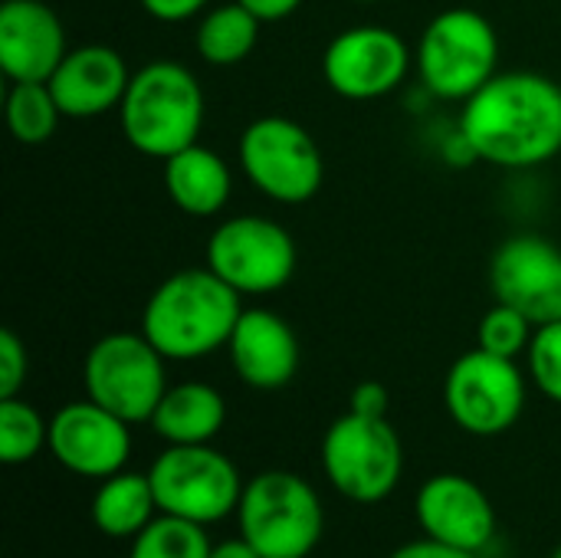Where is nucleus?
<instances>
[{
    "mask_svg": "<svg viewBox=\"0 0 561 558\" xmlns=\"http://www.w3.org/2000/svg\"><path fill=\"white\" fill-rule=\"evenodd\" d=\"M457 135L486 164L539 168L561 151V86L542 72H496L463 102Z\"/></svg>",
    "mask_w": 561,
    "mask_h": 558,
    "instance_id": "f257e3e1",
    "label": "nucleus"
},
{
    "mask_svg": "<svg viewBox=\"0 0 561 558\" xmlns=\"http://www.w3.org/2000/svg\"><path fill=\"white\" fill-rule=\"evenodd\" d=\"M240 299L210 266H187L151 289L141 332L168 362H197L227 349L243 316Z\"/></svg>",
    "mask_w": 561,
    "mask_h": 558,
    "instance_id": "f03ea898",
    "label": "nucleus"
},
{
    "mask_svg": "<svg viewBox=\"0 0 561 558\" xmlns=\"http://www.w3.org/2000/svg\"><path fill=\"white\" fill-rule=\"evenodd\" d=\"M118 125L125 141L154 161L197 145L204 128V89L197 76L174 59H154L131 72L122 95Z\"/></svg>",
    "mask_w": 561,
    "mask_h": 558,
    "instance_id": "7ed1b4c3",
    "label": "nucleus"
},
{
    "mask_svg": "<svg viewBox=\"0 0 561 558\" xmlns=\"http://www.w3.org/2000/svg\"><path fill=\"white\" fill-rule=\"evenodd\" d=\"M240 536L263 558H309L322 543V500L289 470L256 474L237 506Z\"/></svg>",
    "mask_w": 561,
    "mask_h": 558,
    "instance_id": "20e7f679",
    "label": "nucleus"
},
{
    "mask_svg": "<svg viewBox=\"0 0 561 558\" xmlns=\"http://www.w3.org/2000/svg\"><path fill=\"white\" fill-rule=\"evenodd\" d=\"M414 59L431 95L467 102L500 72V33L480 10L450 7L424 26Z\"/></svg>",
    "mask_w": 561,
    "mask_h": 558,
    "instance_id": "39448f33",
    "label": "nucleus"
},
{
    "mask_svg": "<svg viewBox=\"0 0 561 558\" xmlns=\"http://www.w3.org/2000/svg\"><path fill=\"white\" fill-rule=\"evenodd\" d=\"M148 480L164 516L197 526L233 516L247 487L237 464L210 444H168L148 467Z\"/></svg>",
    "mask_w": 561,
    "mask_h": 558,
    "instance_id": "423d86ee",
    "label": "nucleus"
},
{
    "mask_svg": "<svg viewBox=\"0 0 561 558\" xmlns=\"http://www.w3.org/2000/svg\"><path fill=\"white\" fill-rule=\"evenodd\" d=\"M322 470L335 493L352 503L388 500L404 474V447L388 418L342 414L322 437Z\"/></svg>",
    "mask_w": 561,
    "mask_h": 558,
    "instance_id": "0eeeda50",
    "label": "nucleus"
},
{
    "mask_svg": "<svg viewBox=\"0 0 561 558\" xmlns=\"http://www.w3.org/2000/svg\"><path fill=\"white\" fill-rule=\"evenodd\" d=\"M247 181L276 204H306L325 181V161L316 138L286 115L253 118L237 145Z\"/></svg>",
    "mask_w": 561,
    "mask_h": 558,
    "instance_id": "6e6552de",
    "label": "nucleus"
},
{
    "mask_svg": "<svg viewBox=\"0 0 561 558\" xmlns=\"http://www.w3.org/2000/svg\"><path fill=\"white\" fill-rule=\"evenodd\" d=\"M164 362L145 332H108L85 355V398L128 424H148L168 391Z\"/></svg>",
    "mask_w": 561,
    "mask_h": 558,
    "instance_id": "1a4fd4ad",
    "label": "nucleus"
},
{
    "mask_svg": "<svg viewBox=\"0 0 561 558\" xmlns=\"http://www.w3.org/2000/svg\"><path fill=\"white\" fill-rule=\"evenodd\" d=\"M296 260L293 234L260 214L227 217L207 240V266L240 296L279 293L293 280Z\"/></svg>",
    "mask_w": 561,
    "mask_h": 558,
    "instance_id": "9d476101",
    "label": "nucleus"
},
{
    "mask_svg": "<svg viewBox=\"0 0 561 558\" xmlns=\"http://www.w3.org/2000/svg\"><path fill=\"white\" fill-rule=\"evenodd\" d=\"M444 405L454 424L473 437L510 431L526 411V378L516 358L493 352H463L444 378Z\"/></svg>",
    "mask_w": 561,
    "mask_h": 558,
    "instance_id": "9b49d317",
    "label": "nucleus"
},
{
    "mask_svg": "<svg viewBox=\"0 0 561 558\" xmlns=\"http://www.w3.org/2000/svg\"><path fill=\"white\" fill-rule=\"evenodd\" d=\"M411 69L408 43L381 23H358L329 39L322 53L325 86L348 102L391 95Z\"/></svg>",
    "mask_w": 561,
    "mask_h": 558,
    "instance_id": "f8f14e48",
    "label": "nucleus"
},
{
    "mask_svg": "<svg viewBox=\"0 0 561 558\" xmlns=\"http://www.w3.org/2000/svg\"><path fill=\"white\" fill-rule=\"evenodd\" d=\"M490 289L496 303L519 309L533 326L561 319V247L542 234L503 240L490 260Z\"/></svg>",
    "mask_w": 561,
    "mask_h": 558,
    "instance_id": "ddd939ff",
    "label": "nucleus"
},
{
    "mask_svg": "<svg viewBox=\"0 0 561 558\" xmlns=\"http://www.w3.org/2000/svg\"><path fill=\"white\" fill-rule=\"evenodd\" d=\"M131 424L92 398L62 405L49 421V451L56 464L85 480H105L125 470L131 457Z\"/></svg>",
    "mask_w": 561,
    "mask_h": 558,
    "instance_id": "4468645a",
    "label": "nucleus"
},
{
    "mask_svg": "<svg viewBox=\"0 0 561 558\" xmlns=\"http://www.w3.org/2000/svg\"><path fill=\"white\" fill-rule=\"evenodd\" d=\"M417 526L427 539L480 556L496 536V510L483 487L463 474L431 477L414 500Z\"/></svg>",
    "mask_w": 561,
    "mask_h": 558,
    "instance_id": "2eb2a0df",
    "label": "nucleus"
},
{
    "mask_svg": "<svg viewBox=\"0 0 561 558\" xmlns=\"http://www.w3.org/2000/svg\"><path fill=\"white\" fill-rule=\"evenodd\" d=\"M66 53V30L49 3L7 0L0 7V69L10 82H49Z\"/></svg>",
    "mask_w": 561,
    "mask_h": 558,
    "instance_id": "dca6fc26",
    "label": "nucleus"
},
{
    "mask_svg": "<svg viewBox=\"0 0 561 558\" xmlns=\"http://www.w3.org/2000/svg\"><path fill=\"white\" fill-rule=\"evenodd\" d=\"M128 62L105 43H85L62 56L49 76L53 99L62 118H95L122 105L128 89Z\"/></svg>",
    "mask_w": 561,
    "mask_h": 558,
    "instance_id": "f3484780",
    "label": "nucleus"
},
{
    "mask_svg": "<svg viewBox=\"0 0 561 558\" xmlns=\"http://www.w3.org/2000/svg\"><path fill=\"white\" fill-rule=\"evenodd\" d=\"M227 352L237 378L253 391H279L299 372V339L273 309H243Z\"/></svg>",
    "mask_w": 561,
    "mask_h": 558,
    "instance_id": "a211bd4d",
    "label": "nucleus"
},
{
    "mask_svg": "<svg viewBox=\"0 0 561 558\" xmlns=\"http://www.w3.org/2000/svg\"><path fill=\"white\" fill-rule=\"evenodd\" d=\"M161 164H164V191L171 204L187 217H214L227 207L233 194V171L217 151L197 141Z\"/></svg>",
    "mask_w": 561,
    "mask_h": 558,
    "instance_id": "6ab92c4d",
    "label": "nucleus"
},
{
    "mask_svg": "<svg viewBox=\"0 0 561 558\" xmlns=\"http://www.w3.org/2000/svg\"><path fill=\"white\" fill-rule=\"evenodd\" d=\"M227 421V401L204 382L171 385L151 414V428L164 444H210Z\"/></svg>",
    "mask_w": 561,
    "mask_h": 558,
    "instance_id": "aec40b11",
    "label": "nucleus"
},
{
    "mask_svg": "<svg viewBox=\"0 0 561 558\" xmlns=\"http://www.w3.org/2000/svg\"><path fill=\"white\" fill-rule=\"evenodd\" d=\"M158 513L161 510L148 474H135V470H118L99 480V490L89 506L95 529L112 539H135Z\"/></svg>",
    "mask_w": 561,
    "mask_h": 558,
    "instance_id": "412c9836",
    "label": "nucleus"
},
{
    "mask_svg": "<svg viewBox=\"0 0 561 558\" xmlns=\"http://www.w3.org/2000/svg\"><path fill=\"white\" fill-rule=\"evenodd\" d=\"M260 26L263 20L237 0L210 7L201 13V23L194 30V49L207 66H237L256 49Z\"/></svg>",
    "mask_w": 561,
    "mask_h": 558,
    "instance_id": "4be33fe9",
    "label": "nucleus"
},
{
    "mask_svg": "<svg viewBox=\"0 0 561 558\" xmlns=\"http://www.w3.org/2000/svg\"><path fill=\"white\" fill-rule=\"evenodd\" d=\"M59 105L49 82H10L7 128L20 145H46L59 128Z\"/></svg>",
    "mask_w": 561,
    "mask_h": 558,
    "instance_id": "5701e85b",
    "label": "nucleus"
},
{
    "mask_svg": "<svg viewBox=\"0 0 561 558\" xmlns=\"http://www.w3.org/2000/svg\"><path fill=\"white\" fill-rule=\"evenodd\" d=\"M207 526L158 513L135 539L128 558H210Z\"/></svg>",
    "mask_w": 561,
    "mask_h": 558,
    "instance_id": "b1692460",
    "label": "nucleus"
},
{
    "mask_svg": "<svg viewBox=\"0 0 561 558\" xmlns=\"http://www.w3.org/2000/svg\"><path fill=\"white\" fill-rule=\"evenodd\" d=\"M43 447H49V421L20 395L0 398V460L16 467L33 460Z\"/></svg>",
    "mask_w": 561,
    "mask_h": 558,
    "instance_id": "393cba45",
    "label": "nucleus"
},
{
    "mask_svg": "<svg viewBox=\"0 0 561 558\" xmlns=\"http://www.w3.org/2000/svg\"><path fill=\"white\" fill-rule=\"evenodd\" d=\"M533 335H536V326L519 309L506 303H493V309H486V316L480 319L477 349L493 352L500 358H519L523 352H529Z\"/></svg>",
    "mask_w": 561,
    "mask_h": 558,
    "instance_id": "a878e982",
    "label": "nucleus"
},
{
    "mask_svg": "<svg viewBox=\"0 0 561 558\" xmlns=\"http://www.w3.org/2000/svg\"><path fill=\"white\" fill-rule=\"evenodd\" d=\"M529 362V378L533 385L549 398L561 405V319L536 326V335L526 352Z\"/></svg>",
    "mask_w": 561,
    "mask_h": 558,
    "instance_id": "bb28decb",
    "label": "nucleus"
},
{
    "mask_svg": "<svg viewBox=\"0 0 561 558\" xmlns=\"http://www.w3.org/2000/svg\"><path fill=\"white\" fill-rule=\"evenodd\" d=\"M26 375H30L26 345L13 329H0V398H16L20 388L26 385Z\"/></svg>",
    "mask_w": 561,
    "mask_h": 558,
    "instance_id": "cd10ccee",
    "label": "nucleus"
},
{
    "mask_svg": "<svg viewBox=\"0 0 561 558\" xmlns=\"http://www.w3.org/2000/svg\"><path fill=\"white\" fill-rule=\"evenodd\" d=\"M388 408H391V395L381 382H362L348 401V411L365 418H388Z\"/></svg>",
    "mask_w": 561,
    "mask_h": 558,
    "instance_id": "c85d7f7f",
    "label": "nucleus"
},
{
    "mask_svg": "<svg viewBox=\"0 0 561 558\" xmlns=\"http://www.w3.org/2000/svg\"><path fill=\"white\" fill-rule=\"evenodd\" d=\"M138 3L148 16H154L161 23H184L197 13H204L210 0H138Z\"/></svg>",
    "mask_w": 561,
    "mask_h": 558,
    "instance_id": "c756f323",
    "label": "nucleus"
},
{
    "mask_svg": "<svg viewBox=\"0 0 561 558\" xmlns=\"http://www.w3.org/2000/svg\"><path fill=\"white\" fill-rule=\"evenodd\" d=\"M388 558H477V556L424 536V539H417V543H404V546H398V549H394Z\"/></svg>",
    "mask_w": 561,
    "mask_h": 558,
    "instance_id": "7c9ffc66",
    "label": "nucleus"
},
{
    "mask_svg": "<svg viewBox=\"0 0 561 558\" xmlns=\"http://www.w3.org/2000/svg\"><path fill=\"white\" fill-rule=\"evenodd\" d=\"M237 3H243L250 13H256L263 23L286 20V16H293L302 7V0H237Z\"/></svg>",
    "mask_w": 561,
    "mask_h": 558,
    "instance_id": "2f4dec72",
    "label": "nucleus"
},
{
    "mask_svg": "<svg viewBox=\"0 0 561 558\" xmlns=\"http://www.w3.org/2000/svg\"><path fill=\"white\" fill-rule=\"evenodd\" d=\"M210 558H263L243 536H237V539H224V543H217L214 549H210Z\"/></svg>",
    "mask_w": 561,
    "mask_h": 558,
    "instance_id": "473e14b6",
    "label": "nucleus"
},
{
    "mask_svg": "<svg viewBox=\"0 0 561 558\" xmlns=\"http://www.w3.org/2000/svg\"><path fill=\"white\" fill-rule=\"evenodd\" d=\"M352 3H381V0H352Z\"/></svg>",
    "mask_w": 561,
    "mask_h": 558,
    "instance_id": "72a5a7b5",
    "label": "nucleus"
},
{
    "mask_svg": "<svg viewBox=\"0 0 561 558\" xmlns=\"http://www.w3.org/2000/svg\"><path fill=\"white\" fill-rule=\"evenodd\" d=\"M552 558H561V546H559V549H556V553H552Z\"/></svg>",
    "mask_w": 561,
    "mask_h": 558,
    "instance_id": "f704fd0d",
    "label": "nucleus"
}]
</instances>
